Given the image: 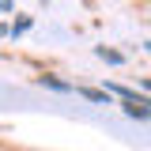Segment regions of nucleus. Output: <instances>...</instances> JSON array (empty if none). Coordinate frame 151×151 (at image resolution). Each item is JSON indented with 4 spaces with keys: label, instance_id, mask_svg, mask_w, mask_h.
<instances>
[{
    "label": "nucleus",
    "instance_id": "39448f33",
    "mask_svg": "<svg viewBox=\"0 0 151 151\" xmlns=\"http://www.w3.org/2000/svg\"><path fill=\"white\" fill-rule=\"evenodd\" d=\"M27 30H30V19L23 15V19H15V23H12V30H8V34L15 38V34H27Z\"/></svg>",
    "mask_w": 151,
    "mask_h": 151
},
{
    "label": "nucleus",
    "instance_id": "0eeeda50",
    "mask_svg": "<svg viewBox=\"0 0 151 151\" xmlns=\"http://www.w3.org/2000/svg\"><path fill=\"white\" fill-rule=\"evenodd\" d=\"M144 87H147V91H151V79H144Z\"/></svg>",
    "mask_w": 151,
    "mask_h": 151
},
{
    "label": "nucleus",
    "instance_id": "7ed1b4c3",
    "mask_svg": "<svg viewBox=\"0 0 151 151\" xmlns=\"http://www.w3.org/2000/svg\"><path fill=\"white\" fill-rule=\"evenodd\" d=\"M38 83L42 87H53V91H72L76 83H64V79H57V76H38Z\"/></svg>",
    "mask_w": 151,
    "mask_h": 151
},
{
    "label": "nucleus",
    "instance_id": "f257e3e1",
    "mask_svg": "<svg viewBox=\"0 0 151 151\" xmlns=\"http://www.w3.org/2000/svg\"><path fill=\"white\" fill-rule=\"evenodd\" d=\"M121 110L129 113V117L151 121V102H147V98H140V94H136V98H125V102H121Z\"/></svg>",
    "mask_w": 151,
    "mask_h": 151
},
{
    "label": "nucleus",
    "instance_id": "20e7f679",
    "mask_svg": "<svg viewBox=\"0 0 151 151\" xmlns=\"http://www.w3.org/2000/svg\"><path fill=\"white\" fill-rule=\"evenodd\" d=\"M94 53L102 57V60H110V64H121V60H125V57L117 53V49H106V45H98V49H94Z\"/></svg>",
    "mask_w": 151,
    "mask_h": 151
},
{
    "label": "nucleus",
    "instance_id": "9d476101",
    "mask_svg": "<svg viewBox=\"0 0 151 151\" xmlns=\"http://www.w3.org/2000/svg\"><path fill=\"white\" fill-rule=\"evenodd\" d=\"M45 4H49V0H45Z\"/></svg>",
    "mask_w": 151,
    "mask_h": 151
},
{
    "label": "nucleus",
    "instance_id": "f03ea898",
    "mask_svg": "<svg viewBox=\"0 0 151 151\" xmlns=\"http://www.w3.org/2000/svg\"><path fill=\"white\" fill-rule=\"evenodd\" d=\"M76 94H83V98H91V102H106V106H110V91H106V87H102V91H98V87H72Z\"/></svg>",
    "mask_w": 151,
    "mask_h": 151
},
{
    "label": "nucleus",
    "instance_id": "423d86ee",
    "mask_svg": "<svg viewBox=\"0 0 151 151\" xmlns=\"http://www.w3.org/2000/svg\"><path fill=\"white\" fill-rule=\"evenodd\" d=\"M12 8H15L12 0H0V12H12Z\"/></svg>",
    "mask_w": 151,
    "mask_h": 151
},
{
    "label": "nucleus",
    "instance_id": "1a4fd4ad",
    "mask_svg": "<svg viewBox=\"0 0 151 151\" xmlns=\"http://www.w3.org/2000/svg\"><path fill=\"white\" fill-rule=\"evenodd\" d=\"M147 49H151V42H147Z\"/></svg>",
    "mask_w": 151,
    "mask_h": 151
},
{
    "label": "nucleus",
    "instance_id": "6e6552de",
    "mask_svg": "<svg viewBox=\"0 0 151 151\" xmlns=\"http://www.w3.org/2000/svg\"><path fill=\"white\" fill-rule=\"evenodd\" d=\"M0 34H4V27H0Z\"/></svg>",
    "mask_w": 151,
    "mask_h": 151
}]
</instances>
